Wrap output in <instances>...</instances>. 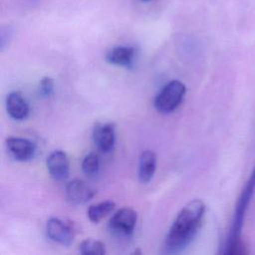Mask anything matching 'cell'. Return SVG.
Masks as SVG:
<instances>
[{"label": "cell", "instance_id": "obj_1", "mask_svg": "<svg viewBox=\"0 0 255 255\" xmlns=\"http://www.w3.org/2000/svg\"><path fill=\"white\" fill-rule=\"evenodd\" d=\"M205 213V204L193 199L185 204L174 219L164 242L167 253H178L186 248L197 235Z\"/></svg>", "mask_w": 255, "mask_h": 255}, {"label": "cell", "instance_id": "obj_2", "mask_svg": "<svg viewBox=\"0 0 255 255\" xmlns=\"http://www.w3.org/2000/svg\"><path fill=\"white\" fill-rule=\"evenodd\" d=\"M254 193H255V164L237 199L232 221H231L229 232H228V236L225 242V247H224L225 254L233 255V254L245 253L244 245L241 241V234H242L244 219Z\"/></svg>", "mask_w": 255, "mask_h": 255}, {"label": "cell", "instance_id": "obj_3", "mask_svg": "<svg viewBox=\"0 0 255 255\" xmlns=\"http://www.w3.org/2000/svg\"><path fill=\"white\" fill-rule=\"evenodd\" d=\"M186 92L185 85L180 81L173 80L167 83L156 95L154 107L161 114H169L181 104Z\"/></svg>", "mask_w": 255, "mask_h": 255}, {"label": "cell", "instance_id": "obj_4", "mask_svg": "<svg viewBox=\"0 0 255 255\" xmlns=\"http://www.w3.org/2000/svg\"><path fill=\"white\" fill-rule=\"evenodd\" d=\"M136 218L137 215L133 209L124 207L112 216L109 222V227L118 235L128 236L133 232L136 224Z\"/></svg>", "mask_w": 255, "mask_h": 255}, {"label": "cell", "instance_id": "obj_5", "mask_svg": "<svg viewBox=\"0 0 255 255\" xmlns=\"http://www.w3.org/2000/svg\"><path fill=\"white\" fill-rule=\"evenodd\" d=\"M46 231L48 237L52 241L63 246H70L74 241L75 232L73 227L59 218H50L47 221Z\"/></svg>", "mask_w": 255, "mask_h": 255}, {"label": "cell", "instance_id": "obj_6", "mask_svg": "<svg viewBox=\"0 0 255 255\" xmlns=\"http://www.w3.org/2000/svg\"><path fill=\"white\" fill-rule=\"evenodd\" d=\"M93 141L99 150L109 152L116 141V126L113 123H97L93 128Z\"/></svg>", "mask_w": 255, "mask_h": 255}, {"label": "cell", "instance_id": "obj_7", "mask_svg": "<svg viewBox=\"0 0 255 255\" xmlns=\"http://www.w3.org/2000/svg\"><path fill=\"white\" fill-rule=\"evenodd\" d=\"M50 175L57 181H64L69 176V159L62 150H55L49 154L46 160Z\"/></svg>", "mask_w": 255, "mask_h": 255}, {"label": "cell", "instance_id": "obj_8", "mask_svg": "<svg viewBox=\"0 0 255 255\" xmlns=\"http://www.w3.org/2000/svg\"><path fill=\"white\" fill-rule=\"evenodd\" d=\"M96 191L84 180L74 179L66 186V196L70 203L80 205L91 200Z\"/></svg>", "mask_w": 255, "mask_h": 255}, {"label": "cell", "instance_id": "obj_9", "mask_svg": "<svg viewBox=\"0 0 255 255\" xmlns=\"http://www.w3.org/2000/svg\"><path fill=\"white\" fill-rule=\"evenodd\" d=\"M6 146L11 155L19 161H28L35 153L34 143L23 137H8Z\"/></svg>", "mask_w": 255, "mask_h": 255}, {"label": "cell", "instance_id": "obj_10", "mask_svg": "<svg viewBox=\"0 0 255 255\" xmlns=\"http://www.w3.org/2000/svg\"><path fill=\"white\" fill-rule=\"evenodd\" d=\"M6 110L8 115L16 120H25L29 115V106L20 92H11L6 98Z\"/></svg>", "mask_w": 255, "mask_h": 255}, {"label": "cell", "instance_id": "obj_11", "mask_svg": "<svg viewBox=\"0 0 255 255\" xmlns=\"http://www.w3.org/2000/svg\"><path fill=\"white\" fill-rule=\"evenodd\" d=\"M135 50L130 46H116L110 49L106 55V61L110 64L122 67L131 66Z\"/></svg>", "mask_w": 255, "mask_h": 255}, {"label": "cell", "instance_id": "obj_12", "mask_svg": "<svg viewBox=\"0 0 255 255\" xmlns=\"http://www.w3.org/2000/svg\"><path fill=\"white\" fill-rule=\"evenodd\" d=\"M156 169V154L150 149L143 150L139 155L138 161V178L140 182H149Z\"/></svg>", "mask_w": 255, "mask_h": 255}, {"label": "cell", "instance_id": "obj_13", "mask_svg": "<svg viewBox=\"0 0 255 255\" xmlns=\"http://www.w3.org/2000/svg\"><path fill=\"white\" fill-rule=\"evenodd\" d=\"M115 207H116V203L113 200H106V201L91 205L87 211V214L89 219L92 222L98 223L103 218L108 216L112 211H114Z\"/></svg>", "mask_w": 255, "mask_h": 255}, {"label": "cell", "instance_id": "obj_14", "mask_svg": "<svg viewBox=\"0 0 255 255\" xmlns=\"http://www.w3.org/2000/svg\"><path fill=\"white\" fill-rule=\"evenodd\" d=\"M79 252L83 255H103L106 253V247L99 240L86 239L79 245Z\"/></svg>", "mask_w": 255, "mask_h": 255}, {"label": "cell", "instance_id": "obj_15", "mask_svg": "<svg viewBox=\"0 0 255 255\" xmlns=\"http://www.w3.org/2000/svg\"><path fill=\"white\" fill-rule=\"evenodd\" d=\"M82 170L89 177L96 176L99 173L100 158L96 152H90L84 157L82 161Z\"/></svg>", "mask_w": 255, "mask_h": 255}, {"label": "cell", "instance_id": "obj_16", "mask_svg": "<svg viewBox=\"0 0 255 255\" xmlns=\"http://www.w3.org/2000/svg\"><path fill=\"white\" fill-rule=\"evenodd\" d=\"M39 92L43 98L50 97L54 92V81L50 77H43L40 81Z\"/></svg>", "mask_w": 255, "mask_h": 255}, {"label": "cell", "instance_id": "obj_17", "mask_svg": "<svg viewBox=\"0 0 255 255\" xmlns=\"http://www.w3.org/2000/svg\"><path fill=\"white\" fill-rule=\"evenodd\" d=\"M11 37H12V28L10 26L2 27L0 32V46L2 50L4 49L5 45L9 42Z\"/></svg>", "mask_w": 255, "mask_h": 255}, {"label": "cell", "instance_id": "obj_18", "mask_svg": "<svg viewBox=\"0 0 255 255\" xmlns=\"http://www.w3.org/2000/svg\"><path fill=\"white\" fill-rule=\"evenodd\" d=\"M140 1H142V2H147V1H149V0H140Z\"/></svg>", "mask_w": 255, "mask_h": 255}]
</instances>
